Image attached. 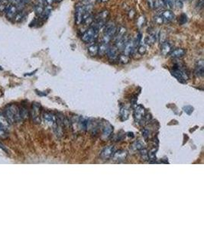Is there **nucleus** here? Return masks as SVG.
<instances>
[{"instance_id": "1", "label": "nucleus", "mask_w": 204, "mask_h": 229, "mask_svg": "<svg viewBox=\"0 0 204 229\" xmlns=\"http://www.w3.org/2000/svg\"><path fill=\"white\" fill-rule=\"evenodd\" d=\"M3 116L6 119L7 122L9 124H14L22 120L20 117L19 107L15 104H10L6 107L3 113Z\"/></svg>"}, {"instance_id": "2", "label": "nucleus", "mask_w": 204, "mask_h": 229, "mask_svg": "<svg viewBox=\"0 0 204 229\" xmlns=\"http://www.w3.org/2000/svg\"><path fill=\"white\" fill-rule=\"evenodd\" d=\"M99 31L96 30L93 26H90L81 36V40L85 43H92L98 38Z\"/></svg>"}, {"instance_id": "3", "label": "nucleus", "mask_w": 204, "mask_h": 229, "mask_svg": "<svg viewBox=\"0 0 204 229\" xmlns=\"http://www.w3.org/2000/svg\"><path fill=\"white\" fill-rule=\"evenodd\" d=\"M171 74L174 77L177 78L178 81L181 83L186 82V80L189 79L187 74L184 70L179 68V67H174L173 70H171Z\"/></svg>"}, {"instance_id": "4", "label": "nucleus", "mask_w": 204, "mask_h": 229, "mask_svg": "<svg viewBox=\"0 0 204 229\" xmlns=\"http://www.w3.org/2000/svg\"><path fill=\"white\" fill-rule=\"evenodd\" d=\"M117 26L114 22L105 24L104 27V35L112 39L117 30Z\"/></svg>"}, {"instance_id": "5", "label": "nucleus", "mask_w": 204, "mask_h": 229, "mask_svg": "<svg viewBox=\"0 0 204 229\" xmlns=\"http://www.w3.org/2000/svg\"><path fill=\"white\" fill-rule=\"evenodd\" d=\"M32 120L35 123L41 122V106L38 103H34L31 111Z\"/></svg>"}, {"instance_id": "6", "label": "nucleus", "mask_w": 204, "mask_h": 229, "mask_svg": "<svg viewBox=\"0 0 204 229\" xmlns=\"http://www.w3.org/2000/svg\"><path fill=\"white\" fill-rule=\"evenodd\" d=\"M135 48H136V46H135V44L134 39L129 38V40L126 41L125 46H124L123 53L124 54L127 55V56L130 57V55H132V53H134Z\"/></svg>"}, {"instance_id": "7", "label": "nucleus", "mask_w": 204, "mask_h": 229, "mask_svg": "<svg viewBox=\"0 0 204 229\" xmlns=\"http://www.w3.org/2000/svg\"><path fill=\"white\" fill-rule=\"evenodd\" d=\"M84 13H85V11H84L83 5L77 6L75 11V22L77 25H80L83 23V17H84Z\"/></svg>"}, {"instance_id": "8", "label": "nucleus", "mask_w": 204, "mask_h": 229, "mask_svg": "<svg viewBox=\"0 0 204 229\" xmlns=\"http://www.w3.org/2000/svg\"><path fill=\"white\" fill-rule=\"evenodd\" d=\"M107 57L110 59L111 61H114V60H118L119 57V50L117 49L116 47L114 45V46H111L109 48L108 51H107L106 53Z\"/></svg>"}, {"instance_id": "9", "label": "nucleus", "mask_w": 204, "mask_h": 229, "mask_svg": "<svg viewBox=\"0 0 204 229\" xmlns=\"http://www.w3.org/2000/svg\"><path fill=\"white\" fill-rule=\"evenodd\" d=\"M6 17L8 18H15V15L18 13V8L13 4H8L6 7V9L5 11Z\"/></svg>"}, {"instance_id": "10", "label": "nucleus", "mask_w": 204, "mask_h": 229, "mask_svg": "<svg viewBox=\"0 0 204 229\" xmlns=\"http://www.w3.org/2000/svg\"><path fill=\"white\" fill-rule=\"evenodd\" d=\"M114 152H115V149H114L113 146L106 147L102 150L101 154H100V157L103 160H107L110 158L113 155Z\"/></svg>"}, {"instance_id": "11", "label": "nucleus", "mask_w": 204, "mask_h": 229, "mask_svg": "<svg viewBox=\"0 0 204 229\" xmlns=\"http://www.w3.org/2000/svg\"><path fill=\"white\" fill-rule=\"evenodd\" d=\"M161 52L163 55L165 56H167V55H169L171 53V51H173L172 45L169 41H166L163 44H161Z\"/></svg>"}, {"instance_id": "12", "label": "nucleus", "mask_w": 204, "mask_h": 229, "mask_svg": "<svg viewBox=\"0 0 204 229\" xmlns=\"http://www.w3.org/2000/svg\"><path fill=\"white\" fill-rule=\"evenodd\" d=\"M163 18L164 22H171L174 19V14L171 10H164L160 14Z\"/></svg>"}, {"instance_id": "13", "label": "nucleus", "mask_w": 204, "mask_h": 229, "mask_svg": "<svg viewBox=\"0 0 204 229\" xmlns=\"http://www.w3.org/2000/svg\"><path fill=\"white\" fill-rule=\"evenodd\" d=\"M110 11H109V10H107V9L103 10V11L100 12V13L98 14L97 15H96V17L95 18V20L101 21V22H105V23H106V22L108 21L109 18H110Z\"/></svg>"}, {"instance_id": "14", "label": "nucleus", "mask_w": 204, "mask_h": 229, "mask_svg": "<svg viewBox=\"0 0 204 229\" xmlns=\"http://www.w3.org/2000/svg\"><path fill=\"white\" fill-rule=\"evenodd\" d=\"M126 34V28L124 26H119L117 28L116 32H115V35H114V39H115V42L118 41L121 38H122Z\"/></svg>"}, {"instance_id": "15", "label": "nucleus", "mask_w": 204, "mask_h": 229, "mask_svg": "<svg viewBox=\"0 0 204 229\" xmlns=\"http://www.w3.org/2000/svg\"><path fill=\"white\" fill-rule=\"evenodd\" d=\"M43 118L45 120V121L48 124H49L50 125H54L56 123L57 118L54 114L51 113V112H44V114H43Z\"/></svg>"}, {"instance_id": "16", "label": "nucleus", "mask_w": 204, "mask_h": 229, "mask_svg": "<svg viewBox=\"0 0 204 229\" xmlns=\"http://www.w3.org/2000/svg\"><path fill=\"white\" fill-rule=\"evenodd\" d=\"M195 74L197 76H200V77H202L203 76L204 64L203 60H198L197 63H196V67H195Z\"/></svg>"}, {"instance_id": "17", "label": "nucleus", "mask_w": 204, "mask_h": 229, "mask_svg": "<svg viewBox=\"0 0 204 229\" xmlns=\"http://www.w3.org/2000/svg\"><path fill=\"white\" fill-rule=\"evenodd\" d=\"M114 160L118 161H122L125 160L127 157V152L125 150H119V151L114 152L113 155H112Z\"/></svg>"}, {"instance_id": "18", "label": "nucleus", "mask_w": 204, "mask_h": 229, "mask_svg": "<svg viewBox=\"0 0 204 229\" xmlns=\"http://www.w3.org/2000/svg\"><path fill=\"white\" fill-rule=\"evenodd\" d=\"M157 38H158V36L155 33H150L147 37L145 38V43L147 45H149V46H152L157 41Z\"/></svg>"}, {"instance_id": "19", "label": "nucleus", "mask_w": 204, "mask_h": 229, "mask_svg": "<svg viewBox=\"0 0 204 229\" xmlns=\"http://www.w3.org/2000/svg\"><path fill=\"white\" fill-rule=\"evenodd\" d=\"M145 114V109L141 105H138L135 110V118L136 121H140L143 119V116Z\"/></svg>"}, {"instance_id": "20", "label": "nucleus", "mask_w": 204, "mask_h": 229, "mask_svg": "<svg viewBox=\"0 0 204 229\" xmlns=\"http://www.w3.org/2000/svg\"><path fill=\"white\" fill-rule=\"evenodd\" d=\"M186 54V51L183 48H177V49L173 50L170 53L172 58H181Z\"/></svg>"}, {"instance_id": "21", "label": "nucleus", "mask_w": 204, "mask_h": 229, "mask_svg": "<svg viewBox=\"0 0 204 229\" xmlns=\"http://www.w3.org/2000/svg\"><path fill=\"white\" fill-rule=\"evenodd\" d=\"M98 51H99V45L96 43H93L88 47V53L91 57L96 56L98 54Z\"/></svg>"}, {"instance_id": "22", "label": "nucleus", "mask_w": 204, "mask_h": 229, "mask_svg": "<svg viewBox=\"0 0 204 229\" xmlns=\"http://www.w3.org/2000/svg\"><path fill=\"white\" fill-rule=\"evenodd\" d=\"M109 48H110V45H109V44H107V43L102 42V44L99 45V51H98V54L101 57L105 56V55L107 53Z\"/></svg>"}, {"instance_id": "23", "label": "nucleus", "mask_w": 204, "mask_h": 229, "mask_svg": "<svg viewBox=\"0 0 204 229\" xmlns=\"http://www.w3.org/2000/svg\"><path fill=\"white\" fill-rule=\"evenodd\" d=\"M129 38L127 37V35H126V34H125V35L124 36L123 38H121L120 40H119L118 41H116V42H115V46L116 47L117 49H118L119 51H121V50H123L124 46H125L126 41H127L128 40H129Z\"/></svg>"}, {"instance_id": "24", "label": "nucleus", "mask_w": 204, "mask_h": 229, "mask_svg": "<svg viewBox=\"0 0 204 229\" xmlns=\"http://www.w3.org/2000/svg\"><path fill=\"white\" fill-rule=\"evenodd\" d=\"M113 131V128H112V125H107L106 126H105V128H103V135L104 138H109V137L111 135V134Z\"/></svg>"}, {"instance_id": "25", "label": "nucleus", "mask_w": 204, "mask_h": 229, "mask_svg": "<svg viewBox=\"0 0 204 229\" xmlns=\"http://www.w3.org/2000/svg\"><path fill=\"white\" fill-rule=\"evenodd\" d=\"M8 130L6 126L0 121V138H6L8 137Z\"/></svg>"}, {"instance_id": "26", "label": "nucleus", "mask_w": 204, "mask_h": 229, "mask_svg": "<svg viewBox=\"0 0 204 229\" xmlns=\"http://www.w3.org/2000/svg\"><path fill=\"white\" fill-rule=\"evenodd\" d=\"M88 121H89V119H87L85 117H80V118H79V127L81 128V129L86 130V128H87Z\"/></svg>"}, {"instance_id": "27", "label": "nucleus", "mask_w": 204, "mask_h": 229, "mask_svg": "<svg viewBox=\"0 0 204 229\" xmlns=\"http://www.w3.org/2000/svg\"><path fill=\"white\" fill-rule=\"evenodd\" d=\"M44 9V5L40 4V3L34 6V13H35V14L38 15V16L41 17V15H42Z\"/></svg>"}, {"instance_id": "28", "label": "nucleus", "mask_w": 204, "mask_h": 229, "mask_svg": "<svg viewBox=\"0 0 204 229\" xmlns=\"http://www.w3.org/2000/svg\"><path fill=\"white\" fill-rule=\"evenodd\" d=\"M94 21H95L94 16H93V15L91 14V15H89V16H87L85 19H84L83 23L84 24V25L89 26V27H90V26L93 25V22H94Z\"/></svg>"}, {"instance_id": "29", "label": "nucleus", "mask_w": 204, "mask_h": 229, "mask_svg": "<svg viewBox=\"0 0 204 229\" xmlns=\"http://www.w3.org/2000/svg\"><path fill=\"white\" fill-rule=\"evenodd\" d=\"M118 60L121 64H127L129 63V61H130V57L127 56V55L124 54V53H123V54L119 55Z\"/></svg>"}, {"instance_id": "30", "label": "nucleus", "mask_w": 204, "mask_h": 229, "mask_svg": "<svg viewBox=\"0 0 204 229\" xmlns=\"http://www.w3.org/2000/svg\"><path fill=\"white\" fill-rule=\"evenodd\" d=\"M19 109H20L21 119L22 120V119H27V118L28 117V111L27 108L22 106V107H21V108H19Z\"/></svg>"}, {"instance_id": "31", "label": "nucleus", "mask_w": 204, "mask_h": 229, "mask_svg": "<svg viewBox=\"0 0 204 229\" xmlns=\"http://www.w3.org/2000/svg\"><path fill=\"white\" fill-rule=\"evenodd\" d=\"M158 40H159V42L160 44H163L165 41H167V32H165V30L163 31H161V32L159 33V35H158Z\"/></svg>"}, {"instance_id": "32", "label": "nucleus", "mask_w": 204, "mask_h": 229, "mask_svg": "<svg viewBox=\"0 0 204 229\" xmlns=\"http://www.w3.org/2000/svg\"><path fill=\"white\" fill-rule=\"evenodd\" d=\"M120 114L122 120H126L128 119V117H129V111L125 107H123V108L121 109Z\"/></svg>"}, {"instance_id": "33", "label": "nucleus", "mask_w": 204, "mask_h": 229, "mask_svg": "<svg viewBox=\"0 0 204 229\" xmlns=\"http://www.w3.org/2000/svg\"><path fill=\"white\" fill-rule=\"evenodd\" d=\"M137 52L140 56H143V55H145L147 52V48L145 47V45H143V44L139 45L138 48Z\"/></svg>"}, {"instance_id": "34", "label": "nucleus", "mask_w": 204, "mask_h": 229, "mask_svg": "<svg viewBox=\"0 0 204 229\" xmlns=\"http://www.w3.org/2000/svg\"><path fill=\"white\" fill-rule=\"evenodd\" d=\"M145 20H146V19H145V17L143 16V15H141V16H140L139 18H138L137 25L138 26V28H141L145 25Z\"/></svg>"}, {"instance_id": "35", "label": "nucleus", "mask_w": 204, "mask_h": 229, "mask_svg": "<svg viewBox=\"0 0 204 229\" xmlns=\"http://www.w3.org/2000/svg\"><path fill=\"white\" fill-rule=\"evenodd\" d=\"M154 21H155V22L157 24V25H161L162 23H164V20L160 14L155 15V16L154 17Z\"/></svg>"}, {"instance_id": "36", "label": "nucleus", "mask_w": 204, "mask_h": 229, "mask_svg": "<svg viewBox=\"0 0 204 229\" xmlns=\"http://www.w3.org/2000/svg\"><path fill=\"white\" fill-rule=\"evenodd\" d=\"M23 18H24V13H22V12L18 13L15 16V22H20L21 21L23 20Z\"/></svg>"}, {"instance_id": "37", "label": "nucleus", "mask_w": 204, "mask_h": 229, "mask_svg": "<svg viewBox=\"0 0 204 229\" xmlns=\"http://www.w3.org/2000/svg\"><path fill=\"white\" fill-rule=\"evenodd\" d=\"M186 21H187V17H186V15H185V14H182L179 18V23L181 24V25H184V24L186 23Z\"/></svg>"}, {"instance_id": "38", "label": "nucleus", "mask_w": 204, "mask_h": 229, "mask_svg": "<svg viewBox=\"0 0 204 229\" xmlns=\"http://www.w3.org/2000/svg\"><path fill=\"white\" fill-rule=\"evenodd\" d=\"M134 147L135 149H136V150H142V149L144 148V145H143L142 143H141L140 141H138L135 143Z\"/></svg>"}, {"instance_id": "39", "label": "nucleus", "mask_w": 204, "mask_h": 229, "mask_svg": "<svg viewBox=\"0 0 204 229\" xmlns=\"http://www.w3.org/2000/svg\"><path fill=\"white\" fill-rule=\"evenodd\" d=\"M184 111L185 112H186V114H191L192 113V112H193V107L190 106V105H186V106H184Z\"/></svg>"}, {"instance_id": "40", "label": "nucleus", "mask_w": 204, "mask_h": 229, "mask_svg": "<svg viewBox=\"0 0 204 229\" xmlns=\"http://www.w3.org/2000/svg\"><path fill=\"white\" fill-rule=\"evenodd\" d=\"M174 6L177 8H182L183 6H184L183 1L182 0H174Z\"/></svg>"}, {"instance_id": "41", "label": "nucleus", "mask_w": 204, "mask_h": 229, "mask_svg": "<svg viewBox=\"0 0 204 229\" xmlns=\"http://www.w3.org/2000/svg\"><path fill=\"white\" fill-rule=\"evenodd\" d=\"M7 6H8V4L3 3V2H1V3H0V13H5Z\"/></svg>"}, {"instance_id": "42", "label": "nucleus", "mask_w": 204, "mask_h": 229, "mask_svg": "<svg viewBox=\"0 0 204 229\" xmlns=\"http://www.w3.org/2000/svg\"><path fill=\"white\" fill-rule=\"evenodd\" d=\"M141 157H142L144 160H147L148 159V153H147V150H145V149H142L141 150Z\"/></svg>"}, {"instance_id": "43", "label": "nucleus", "mask_w": 204, "mask_h": 229, "mask_svg": "<svg viewBox=\"0 0 204 229\" xmlns=\"http://www.w3.org/2000/svg\"><path fill=\"white\" fill-rule=\"evenodd\" d=\"M155 0H147V4L149 8H153L154 5H155Z\"/></svg>"}, {"instance_id": "44", "label": "nucleus", "mask_w": 204, "mask_h": 229, "mask_svg": "<svg viewBox=\"0 0 204 229\" xmlns=\"http://www.w3.org/2000/svg\"><path fill=\"white\" fill-rule=\"evenodd\" d=\"M203 0H198L197 2V4H196V8L198 9H202L203 8Z\"/></svg>"}, {"instance_id": "45", "label": "nucleus", "mask_w": 204, "mask_h": 229, "mask_svg": "<svg viewBox=\"0 0 204 229\" xmlns=\"http://www.w3.org/2000/svg\"><path fill=\"white\" fill-rule=\"evenodd\" d=\"M135 15V11L134 9H131L129 13V17L130 19L134 18Z\"/></svg>"}, {"instance_id": "46", "label": "nucleus", "mask_w": 204, "mask_h": 229, "mask_svg": "<svg viewBox=\"0 0 204 229\" xmlns=\"http://www.w3.org/2000/svg\"><path fill=\"white\" fill-rule=\"evenodd\" d=\"M55 1H56V0H45V3L48 5V6H51V5H52Z\"/></svg>"}, {"instance_id": "47", "label": "nucleus", "mask_w": 204, "mask_h": 229, "mask_svg": "<svg viewBox=\"0 0 204 229\" xmlns=\"http://www.w3.org/2000/svg\"><path fill=\"white\" fill-rule=\"evenodd\" d=\"M110 0H97L98 3H108Z\"/></svg>"}, {"instance_id": "48", "label": "nucleus", "mask_w": 204, "mask_h": 229, "mask_svg": "<svg viewBox=\"0 0 204 229\" xmlns=\"http://www.w3.org/2000/svg\"><path fill=\"white\" fill-rule=\"evenodd\" d=\"M182 1L183 2H184V1H191V0H182Z\"/></svg>"}, {"instance_id": "49", "label": "nucleus", "mask_w": 204, "mask_h": 229, "mask_svg": "<svg viewBox=\"0 0 204 229\" xmlns=\"http://www.w3.org/2000/svg\"><path fill=\"white\" fill-rule=\"evenodd\" d=\"M0 70H3V68H2V67H1V66H0Z\"/></svg>"}, {"instance_id": "50", "label": "nucleus", "mask_w": 204, "mask_h": 229, "mask_svg": "<svg viewBox=\"0 0 204 229\" xmlns=\"http://www.w3.org/2000/svg\"><path fill=\"white\" fill-rule=\"evenodd\" d=\"M1 2H2V1H1V0H0V3H1Z\"/></svg>"}, {"instance_id": "51", "label": "nucleus", "mask_w": 204, "mask_h": 229, "mask_svg": "<svg viewBox=\"0 0 204 229\" xmlns=\"http://www.w3.org/2000/svg\"><path fill=\"white\" fill-rule=\"evenodd\" d=\"M1 1H3V0H1Z\"/></svg>"}]
</instances>
